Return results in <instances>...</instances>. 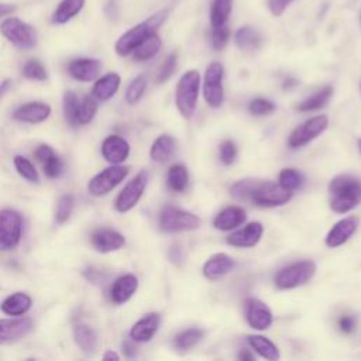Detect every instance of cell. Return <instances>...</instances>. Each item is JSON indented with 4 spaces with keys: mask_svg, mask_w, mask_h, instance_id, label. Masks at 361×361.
Instances as JSON below:
<instances>
[{
    "mask_svg": "<svg viewBox=\"0 0 361 361\" xmlns=\"http://www.w3.org/2000/svg\"><path fill=\"white\" fill-rule=\"evenodd\" d=\"M330 209L343 215L361 203V181L350 174L336 175L329 184Z\"/></svg>",
    "mask_w": 361,
    "mask_h": 361,
    "instance_id": "6da1fadb",
    "label": "cell"
},
{
    "mask_svg": "<svg viewBox=\"0 0 361 361\" xmlns=\"http://www.w3.org/2000/svg\"><path fill=\"white\" fill-rule=\"evenodd\" d=\"M168 11L163 9L156 12L153 16H150L147 20L141 22L140 25L134 26L129 32H126L116 43L115 50L118 56L127 57L133 54V51L151 34L157 33V30L163 26V23L167 20Z\"/></svg>",
    "mask_w": 361,
    "mask_h": 361,
    "instance_id": "7a4b0ae2",
    "label": "cell"
},
{
    "mask_svg": "<svg viewBox=\"0 0 361 361\" xmlns=\"http://www.w3.org/2000/svg\"><path fill=\"white\" fill-rule=\"evenodd\" d=\"M201 91V75L198 71H186L178 81L175 89V103L181 116L186 120L192 119L199 99Z\"/></svg>",
    "mask_w": 361,
    "mask_h": 361,
    "instance_id": "3957f363",
    "label": "cell"
},
{
    "mask_svg": "<svg viewBox=\"0 0 361 361\" xmlns=\"http://www.w3.org/2000/svg\"><path fill=\"white\" fill-rule=\"evenodd\" d=\"M316 274V264L310 260L292 262L275 275V286L278 289H295L308 284Z\"/></svg>",
    "mask_w": 361,
    "mask_h": 361,
    "instance_id": "277c9868",
    "label": "cell"
},
{
    "mask_svg": "<svg viewBox=\"0 0 361 361\" xmlns=\"http://www.w3.org/2000/svg\"><path fill=\"white\" fill-rule=\"evenodd\" d=\"M201 224L198 216L179 208L167 206L161 210L158 226L164 233H184L196 230Z\"/></svg>",
    "mask_w": 361,
    "mask_h": 361,
    "instance_id": "5b68a950",
    "label": "cell"
},
{
    "mask_svg": "<svg viewBox=\"0 0 361 361\" xmlns=\"http://www.w3.org/2000/svg\"><path fill=\"white\" fill-rule=\"evenodd\" d=\"M4 37L20 50H32L37 46V33L34 27L18 18H9L0 25Z\"/></svg>",
    "mask_w": 361,
    "mask_h": 361,
    "instance_id": "8992f818",
    "label": "cell"
},
{
    "mask_svg": "<svg viewBox=\"0 0 361 361\" xmlns=\"http://www.w3.org/2000/svg\"><path fill=\"white\" fill-rule=\"evenodd\" d=\"M23 232V216L13 209L0 210V250H13L19 246Z\"/></svg>",
    "mask_w": 361,
    "mask_h": 361,
    "instance_id": "52a82bcc",
    "label": "cell"
},
{
    "mask_svg": "<svg viewBox=\"0 0 361 361\" xmlns=\"http://www.w3.org/2000/svg\"><path fill=\"white\" fill-rule=\"evenodd\" d=\"M223 77L224 71L220 63H210L208 65L203 77L202 91L205 102L213 109H219L224 101Z\"/></svg>",
    "mask_w": 361,
    "mask_h": 361,
    "instance_id": "ba28073f",
    "label": "cell"
},
{
    "mask_svg": "<svg viewBox=\"0 0 361 361\" xmlns=\"http://www.w3.org/2000/svg\"><path fill=\"white\" fill-rule=\"evenodd\" d=\"M327 126H329L327 116L324 115L313 116L291 132L288 137V146L293 150L300 148L309 144L310 141H313L315 139H317L322 133H324Z\"/></svg>",
    "mask_w": 361,
    "mask_h": 361,
    "instance_id": "9c48e42d",
    "label": "cell"
},
{
    "mask_svg": "<svg viewBox=\"0 0 361 361\" xmlns=\"http://www.w3.org/2000/svg\"><path fill=\"white\" fill-rule=\"evenodd\" d=\"M293 192L274 182H257L250 201L261 208H277L288 203Z\"/></svg>",
    "mask_w": 361,
    "mask_h": 361,
    "instance_id": "30bf717a",
    "label": "cell"
},
{
    "mask_svg": "<svg viewBox=\"0 0 361 361\" xmlns=\"http://www.w3.org/2000/svg\"><path fill=\"white\" fill-rule=\"evenodd\" d=\"M129 174V168L123 165H112L98 175H95L89 184H88V191L92 196H105L110 191H113L119 184L125 181V178Z\"/></svg>",
    "mask_w": 361,
    "mask_h": 361,
    "instance_id": "8fae6325",
    "label": "cell"
},
{
    "mask_svg": "<svg viewBox=\"0 0 361 361\" xmlns=\"http://www.w3.org/2000/svg\"><path fill=\"white\" fill-rule=\"evenodd\" d=\"M148 172L147 171H140L132 181L127 182V185L123 188V191L118 195L115 208L120 213H127L130 212L141 199L147 184H148Z\"/></svg>",
    "mask_w": 361,
    "mask_h": 361,
    "instance_id": "7c38bea8",
    "label": "cell"
},
{
    "mask_svg": "<svg viewBox=\"0 0 361 361\" xmlns=\"http://www.w3.org/2000/svg\"><path fill=\"white\" fill-rule=\"evenodd\" d=\"M246 320L254 330L262 331L272 326L274 315L271 309L257 298H247L244 302Z\"/></svg>",
    "mask_w": 361,
    "mask_h": 361,
    "instance_id": "4fadbf2b",
    "label": "cell"
},
{
    "mask_svg": "<svg viewBox=\"0 0 361 361\" xmlns=\"http://www.w3.org/2000/svg\"><path fill=\"white\" fill-rule=\"evenodd\" d=\"M34 324L30 317L0 319V344L18 341L32 333Z\"/></svg>",
    "mask_w": 361,
    "mask_h": 361,
    "instance_id": "5bb4252c",
    "label": "cell"
},
{
    "mask_svg": "<svg viewBox=\"0 0 361 361\" xmlns=\"http://www.w3.org/2000/svg\"><path fill=\"white\" fill-rule=\"evenodd\" d=\"M262 233V224L260 222H251L246 224L243 229L233 232L226 241L229 246L236 248H251L260 243Z\"/></svg>",
    "mask_w": 361,
    "mask_h": 361,
    "instance_id": "9a60e30c",
    "label": "cell"
},
{
    "mask_svg": "<svg viewBox=\"0 0 361 361\" xmlns=\"http://www.w3.org/2000/svg\"><path fill=\"white\" fill-rule=\"evenodd\" d=\"M357 226H358V222L354 216L338 220L326 234V239H324L326 246L329 248H337L343 246L357 232Z\"/></svg>",
    "mask_w": 361,
    "mask_h": 361,
    "instance_id": "2e32d148",
    "label": "cell"
},
{
    "mask_svg": "<svg viewBox=\"0 0 361 361\" xmlns=\"http://www.w3.org/2000/svg\"><path fill=\"white\" fill-rule=\"evenodd\" d=\"M130 144L120 136H109L102 143V156L112 165H119L129 158Z\"/></svg>",
    "mask_w": 361,
    "mask_h": 361,
    "instance_id": "e0dca14e",
    "label": "cell"
},
{
    "mask_svg": "<svg viewBox=\"0 0 361 361\" xmlns=\"http://www.w3.org/2000/svg\"><path fill=\"white\" fill-rule=\"evenodd\" d=\"M102 71V63L95 58H78L70 63V75L80 82L95 81Z\"/></svg>",
    "mask_w": 361,
    "mask_h": 361,
    "instance_id": "ac0fdd59",
    "label": "cell"
},
{
    "mask_svg": "<svg viewBox=\"0 0 361 361\" xmlns=\"http://www.w3.org/2000/svg\"><path fill=\"white\" fill-rule=\"evenodd\" d=\"M247 220V213L240 206H227L213 217V227L220 232H232L239 229Z\"/></svg>",
    "mask_w": 361,
    "mask_h": 361,
    "instance_id": "d6986e66",
    "label": "cell"
},
{
    "mask_svg": "<svg viewBox=\"0 0 361 361\" xmlns=\"http://www.w3.org/2000/svg\"><path fill=\"white\" fill-rule=\"evenodd\" d=\"M92 246L99 253H112L120 250L126 244V239L122 233L112 229L96 230L91 237Z\"/></svg>",
    "mask_w": 361,
    "mask_h": 361,
    "instance_id": "ffe728a7",
    "label": "cell"
},
{
    "mask_svg": "<svg viewBox=\"0 0 361 361\" xmlns=\"http://www.w3.org/2000/svg\"><path fill=\"white\" fill-rule=\"evenodd\" d=\"M51 115V106L42 102H30L18 108L13 113V118L23 123L39 125L46 122Z\"/></svg>",
    "mask_w": 361,
    "mask_h": 361,
    "instance_id": "44dd1931",
    "label": "cell"
},
{
    "mask_svg": "<svg viewBox=\"0 0 361 361\" xmlns=\"http://www.w3.org/2000/svg\"><path fill=\"white\" fill-rule=\"evenodd\" d=\"M160 324L161 316L158 313H148L133 324L130 330V338L136 343H147L156 336Z\"/></svg>",
    "mask_w": 361,
    "mask_h": 361,
    "instance_id": "7402d4cb",
    "label": "cell"
},
{
    "mask_svg": "<svg viewBox=\"0 0 361 361\" xmlns=\"http://www.w3.org/2000/svg\"><path fill=\"white\" fill-rule=\"evenodd\" d=\"M233 268H234V260L224 253H217L206 260L202 271L205 278L210 281H216L227 275Z\"/></svg>",
    "mask_w": 361,
    "mask_h": 361,
    "instance_id": "603a6c76",
    "label": "cell"
},
{
    "mask_svg": "<svg viewBox=\"0 0 361 361\" xmlns=\"http://www.w3.org/2000/svg\"><path fill=\"white\" fill-rule=\"evenodd\" d=\"M139 288V279L133 274H125L119 277L110 288V299L116 305L126 303L132 299Z\"/></svg>",
    "mask_w": 361,
    "mask_h": 361,
    "instance_id": "cb8c5ba5",
    "label": "cell"
},
{
    "mask_svg": "<svg viewBox=\"0 0 361 361\" xmlns=\"http://www.w3.org/2000/svg\"><path fill=\"white\" fill-rule=\"evenodd\" d=\"M36 158L42 163L44 174L50 178H58L63 171H64V165L61 158L57 156V153L47 144L40 146L36 151H34Z\"/></svg>",
    "mask_w": 361,
    "mask_h": 361,
    "instance_id": "d4e9b609",
    "label": "cell"
},
{
    "mask_svg": "<svg viewBox=\"0 0 361 361\" xmlns=\"http://www.w3.org/2000/svg\"><path fill=\"white\" fill-rule=\"evenodd\" d=\"M120 84H122V78L119 74H116V72L106 74L95 82L94 89H92V96L98 102H106L118 94Z\"/></svg>",
    "mask_w": 361,
    "mask_h": 361,
    "instance_id": "484cf974",
    "label": "cell"
},
{
    "mask_svg": "<svg viewBox=\"0 0 361 361\" xmlns=\"http://www.w3.org/2000/svg\"><path fill=\"white\" fill-rule=\"evenodd\" d=\"M74 340L85 355H94L98 350V334L91 326L85 323L75 324Z\"/></svg>",
    "mask_w": 361,
    "mask_h": 361,
    "instance_id": "4316f807",
    "label": "cell"
},
{
    "mask_svg": "<svg viewBox=\"0 0 361 361\" xmlns=\"http://www.w3.org/2000/svg\"><path fill=\"white\" fill-rule=\"evenodd\" d=\"M32 305H33V300L27 293L16 292V293L9 295L2 302L0 309H2V312L9 316H23L32 309Z\"/></svg>",
    "mask_w": 361,
    "mask_h": 361,
    "instance_id": "83f0119b",
    "label": "cell"
},
{
    "mask_svg": "<svg viewBox=\"0 0 361 361\" xmlns=\"http://www.w3.org/2000/svg\"><path fill=\"white\" fill-rule=\"evenodd\" d=\"M177 148V141L168 134L160 136L150 148V158L158 164L167 163L172 158Z\"/></svg>",
    "mask_w": 361,
    "mask_h": 361,
    "instance_id": "f1b7e54d",
    "label": "cell"
},
{
    "mask_svg": "<svg viewBox=\"0 0 361 361\" xmlns=\"http://www.w3.org/2000/svg\"><path fill=\"white\" fill-rule=\"evenodd\" d=\"M247 343L251 347V350H254L260 357L270 360V361H275L278 360L279 355V350L277 347V344H274L268 337L261 336V334H248L247 336Z\"/></svg>",
    "mask_w": 361,
    "mask_h": 361,
    "instance_id": "f546056e",
    "label": "cell"
},
{
    "mask_svg": "<svg viewBox=\"0 0 361 361\" xmlns=\"http://www.w3.org/2000/svg\"><path fill=\"white\" fill-rule=\"evenodd\" d=\"M85 6V0H63L53 15L54 25H65L72 20Z\"/></svg>",
    "mask_w": 361,
    "mask_h": 361,
    "instance_id": "4dcf8cb0",
    "label": "cell"
},
{
    "mask_svg": "<svg viewBox=\"0 0 361 361\" xmlns=\"http://www.w3.org/2000/svg\"><path fill=\"white\" fill-rule=\"evenodd\" d=\"M331 96H333V87L326 85V87L320 88L317 92H315L312 96H309L303 102H300L296 106V109L303 113L319 110L327 105V102L330 101Z\"/></svg>",
    "mask_w": 361,
    "mask_h": 361,
    "instance_id": "1f68e13d",
    "label": "cell"
},
{
    "mask_svg": "<svg viewBox=\"0 0 361 361\" xmlns=\"http://www.w3.org/2000/svg\"><path fill=\"white\" fill-rule=\"evenodd\" d=\"M189 182V172L184 164H175L168 170L167 185L172 192H184Z\"/></svg>",
    "mask_w": 361,
    "mask_h": 361,
    "instance_id": "d6a6232c",
    "label": "cell"
},
{
    "mask_svg": "<svg viewBox=\"0 0 361 361\" xmlns=\"http://www.w3.org/2000/svg\"><path fill=\"white\" fill-rule=\"evenodd\" d=\"M161 49V39L157 33L151 34L150 37H147L134 51H133V58L139 63H144L151 60L153 57H156L158 54Z\"/></svg>",
    "mask_w": 361,
    "mask_h": 361,
    "instance_id": "836d02e7",
    "label": "cell"
},
{
    "mask_svg": "<svg viewBox=\"0 0 361 361\" xmlns=\"http://www.w3.org/2000/svg\"><path fill=\"white\" fill-rule=\"evenodd\" d=\"M205 336V331L199 327H191L186 330L179 331L174 337V347L178 351H188L189 348L195 347Z\"/></svg>",
    "mask_w": 361,
    "mask_h": 361,
    "instance_id": "e575fe53",
    "label": "cell"
},
{
    "mask_svg": "<svg viewBox=\"0 0 361 361\" xmlns=\"http://www.w3.org/2000/svg\"><path fill=\"white\" fill-rule=\"evenodd\" d=\"M234 43L240 50L244 51H253L255 50L260 43H261V36L258 34V32L253 27L244 26L241 29H239L234 34Z\"/></svg>",
    "mask_w": 361,
    "mask_h": 361,
    "instance_id": "d590c367",
    "label": "cell"
},
{
    "mask_svg": "<svg viewBox=\"0 0 361 361\" xmlns=\"http://www.w3.org/2000/svg\"><path fill=\"white\" fill-rule=\"evenodd\" d=\"M233 0H213L210 8V25L212 29L227 25V20L232 13Z\"/></svg>",
    "mask_w": 361,
    "mask_h": 361,
    "instance_id": "8d00e7d4",
    "label": "cell"
},
{
    "mask_svg": "<svg viewBox=\"0 0 361 361\" xmlns=\"http://www.w3.org/2000/svg\"><path fill=\"white\" fill-rule=\"evenodd\" d=\"M80 98L75 92L68 91L64 94V102H63V108H64V116L67 123L71 127H77L78 125V109H80Z\"/></svg>",
    "mask_w": 361,
    "mask_h": 361,
    "instance_id": "74e56055",
    "label": "cell"
},
{
    "mask_svg": "<svg viewBox=\"0 0 361 361\" xmlns=\"http://www.w3.org/2000/svg\"><path fill=\"white\" fill-rule=\"evenodd\" d=\"M13 163H15L16 171L19 172V175H20L22 178H25L26 181H29V182H32V184H39V182H40V175H39L36 167H34L33 163L29 161L26 157H23V156H16L15 160H13Z\"/></svg>",
    "mask_w": 361,
    "mask_h": 361,
    "instance_id": "f35d334b",
    "label": "cell"
},
{
    "mask_svg": "<svg viewBox=\"0 0 361 361\" xmlns=\"http://www.w3.org/2000/svg\"><path fill=\"white\" fill-rule=\"evenodd\" d=\"M98 101L94 96H85L78 109V125L85 126L94 120L98 112Z\"/></svg>",
    "mask_w": 361,
    "mask_h": 361,
    "instance_id": "ab89813d",
    "label": "cell"
},
{
    "mask_svg": "<svg viewBox=\"0 0 361 361\" xmlns=\"http://www.w3.org/2000/svg\"><path fill=\"white\" fill-rule=\"evenodd\" d=\"M303 182V175L293 168H285L279 172V185L291 192L300 189Z\"/></svg>",
    "mask_w": 361,
    "mask_h": 361,
    "instance_id": "60d3db41",
    "label": "cell"
},
{
    "mask_svg": "<svg viewBox=\"0 0 361 361\" xmlns=\"http://www.w3.org/2000/svg\"><path fill=\"white\" fill-rule=\"evenodd\" d=\"M146 89H147V78L144 75L137 77L130 82V85L126 89V95H125L126 102L129 105H136L144 96Z\"/></svg>",
    "mask_w": 361,
    "mask_h": 361,
    "instance_id": "b9f144b4",
    "label": "cell"
},
{
    "mask_svg": "<svg viewBox=\"0 0 361 361\" xmlns=\"http://www.w3.org/2000/svg\"><path fill=\"white\" fill-rule=\"evenodd\" d=\"M74 196L72 195H63L58 199L57 203V210H56V220L60 224H64L65 222H68V219L72 215L74 210Z\"/></svg>",
    "mask_w": 361,
    "mask_h": 361,
    "instance_id": "7bdbcfd3",
    "label": "cell"
},
{
    "mask_svg": "<svg viewBox=\"0 0 361 361\" xmlns=\"http://www.w3.org/2000/svg\"><path fill=\"white\" fill-rule=\"evenodd\" d=\"M23 75L29 80L33 81H46L49 78L47 70L44 68V65L37 61V60H30L26 63V65L23 67Z\"/></svg>",
    "mask_w": 361,
    "mask_h": 361,
    "instance_id": "ee69618b",
    "label": "cell"
},
{
    "mask_svg": "<svg viewBox=\"0 0 361 361\" xmlns=\"http://www.w3.org/2000/svg\"><path fill=\"white\" fill-rule=\"evenodd\" d=\"M255 185H257L255 181H250V179L239 181V182L233 184V186L230 188V194H232V196H234L236 199L247 201V199L251 198V194H253Z\"/></svg>",
    "mask_w": 361,
    "mask_h": 361,
    "instance_id": "f6af8a7d",
    "label": "cell"
},
{
    "mask_svg": "<svg viewBox=\"0 0 361 361\" xmlns=\"http://www.w3.org/2000/svg\"><path fill=\"white\" fill-rule=\"evenodd\" d=\"M177 63H178L177 53H172L167 57V60L164 61V64L161 65V68L157 74V84H164L174 75V72L177 70Z\"/></svg>",
    "mask_w": 361,
    "mask_h": 361,
    "instance_id": "bcb514c9",
    "label": "cell"
},
{
    "mask_svg": "<svg viewBox=\"0 0 361 361\" xmlns=\"http://www.w3.org/2000/svg\"><path fill=\"white\" fill-rule=\"evenodd\" d=\"M275 110V105L274 102H271L270 99H264V98H257L253 99L248 105V112L254 116H265V115H271Z\"/></svg>",
    "mask_w": 361,
    "mask_h": 361,
    "instance_id": "7dc6e473",
    "label": "cell"
},
{
    "mask_svg": "<svg viewBox=\"0 0 361 361\" xmlns=\"http://www.w3.org/2000/svg\"><path fill=\"white\" fill-rule=\"evenodd\" d=\"M219 156L220 161L224 165H232L237 158V146L232 140H224L219 146Z\"/></svg>",
    "mask_w": 361,
    "mask_h": 361,
    "instance_id": "c3c4849f",
    "label": "cell"
},
{
    "mask_svg": "<svg viewBox=\"0 0 361 361\" xmlns=\"http://www.w3.org/2000/svg\"><path fill=\"white\" fill-rule=\"evenodd\" d=\"M230 39V30L227 25H223L220 27L213 29L212 32V44L215 50H223Z\"/></svg>",
    "mask_w": 361,
    "mask_h": 361,
    "instance_id": "681fc988",
    "label": "cell"
},
{
    "mask_svg": "<svg viewBox=\"0 0 361 361\" xmlns=\"http://www.w3.org/2000/svg\"><path fill=\"white\" fill-rule=\"evenodd\" d=\"M355 326H357V320H355L354 316L343 315V316L338 319V329H340L343 333H346V334L354 331Z\"/></svg>",
    "mask_w": 361,
    "mask_h": 361,
    "instance_id": "f907efd6",
    "label": "cell"
},
{
    "mask_svg": "<svg viewBox=\"0 0 361 361\" xmlns=\"http://www.w3.org/2000/svg\"><path fill=\"white\" fill-rule=\"evenodd\" d=\"M292 0H270V11L274 16H281Z\"/></svg>",
    "mask_w": 361,
    "mask_h": 361,
    "instance_id": "816d5d0a",
    "label": "cell"
},
{
    "mask_svg": "<svg viewBox=\"0 0 361 361\" xmlns=\"http://www.w3.org/2000/svg\"><path fill=\"white\" fill-rule=\"evenodd\" d=\"M105 13L110 19H118V16H119V5L115 2V0H110V2L105 6Z\"/></svg>",
    "mask_w": 361,
    "mask_h": 361,
    "instance_id": "f5cc1de1",
    "label": "cell"
},
{
    "mask_svg": "<svg viewBox=\"0 0 361 361\" xmlns=\"http://www.w3.org/2000/svg\"><path fill=\"white\" fill-rule=\"evenodd\" d=\"M182 258H184V253H182V248L179 246H174L171 247L170 250V260L175 264H181L182 262Z\"/></svg>",
    "mask_w": 361,
    "mask_h": 361,
    "instance_id": "db71d44e",
    "label": "cell"
},
{
    "mask_svg": "<svg viewBox=\"0 0 361 361\" xmlns=\"http://www.w3.org/2000/svg\"><path fill=\"white\" fill-rule=\"evenodd\" d=\"M136 341L134 340H126L125 343H123V351H125V354H126V357L127 358H133L136 354H137V348H136V344H134Z\"/></svg>",
    "mask_w": 361,
    "mask_h": 361,
    "instance_id": "11a10c76",
    "label": "cell"
},
{
    "mask_svg": "<svg viewBox=\"0 0 361 361\" xmlns=\"http://www.w3.org/2000/svg\"><path fill=\"white\" fill-rule=\"evenodd\" d=\"M12 88V81L11 80H5L2 84H0V99H2Z\"/></svg>",
    "mask_w": 361,
    "mask_h": 361,
    "instance_id": "9f6ffc18",
    "label": "cell"
},
{
    "mask_svg": "<svg viewBox=\"0 0 361 361\" xmlns=\"http://www.w3.org/2000/svg\"><path fill=\"white\" fill-rule=\"evenodd\" d=\"M12 12H15V8L12 5H2V4H0V18H5L8 15H11Z\"/></svg>",
    "mask_w": 361,
    "mask_h": 361,
    "instance_id": "6f0895ef",
    "label": "cell"
},
{
    "mask_svg": "<svg viewBox=\"0 0 361 361\" xmlns=\"http://www.w3.org/2000/svg\"><path fill=\"white\" fill-rule=\"evenodd\" d=\"M237 357L239 360H243V361H251L254 358V354L251 353V350H241Z\"/></svg>",
    "mask_w": 361,
    "mask_h": 361,
    "instance_id": "680465c9",
    "label": "cell"
},
{
    "mask_svg": "<svg viewBox=\"0 0 361 361\" xmlns=\"http://www.w3.org/2000/svg\"><path fill=\"white\" fill-rule=\"evenodd\" d=\"M103 360H105V361H119V360H120V355H119L118 353L112 351V350H108V351L105 353V355H103Z\"/></svg>",
    "mask_w": 361,
    "mask_h": 361,
    "instance_id": "91938a15",
    "label": "cell"
},
{
    "mask_svg": "<svg viewBox=\"0 0 361 361\" xmlns=\"http://www.w3.org/2000/svg\"><path fill=\"white\" fill-rule=\"evenodd\" d=\"M296 84H298V81H295V80H288V81L284 84V88H285V89H286V88H288V89H291V88H292V87H295Z\"/></svg>",
    "mask_w": 361,
    "mask_h": 361,
    "instance_id": "94428289",
    "label": "cell"
},
{
    "mask_svg": "<svg viewBox=\"0 0 361 361\" xmlns=\"http://www.w3.org/2000/svg\"><path fill=\"white\" fill-rule=\"evenodd\" d=\"M357 147H358V151H360V154H361V139L357 140Z\"/></svg>",
    "mask_w": 361,
    "mask_h": 361,
    "instance_id": "6125c7cd",
    "label": "cell"
},
{
    "mask_svg": "<svg viewBox=\"0 0 361 361\" xmlns=\"http://www.w3.org/2000/svg\"><path fill=\"white\" fill-rule=\"evenodd\" d=\"M360 89H361V84H360Z\"/></svg>",
    "mask_w": 361,
    "mask_h": 361,
    "instance_id": "be15d7a7",
    "label": "cell"
}]
</instances>
